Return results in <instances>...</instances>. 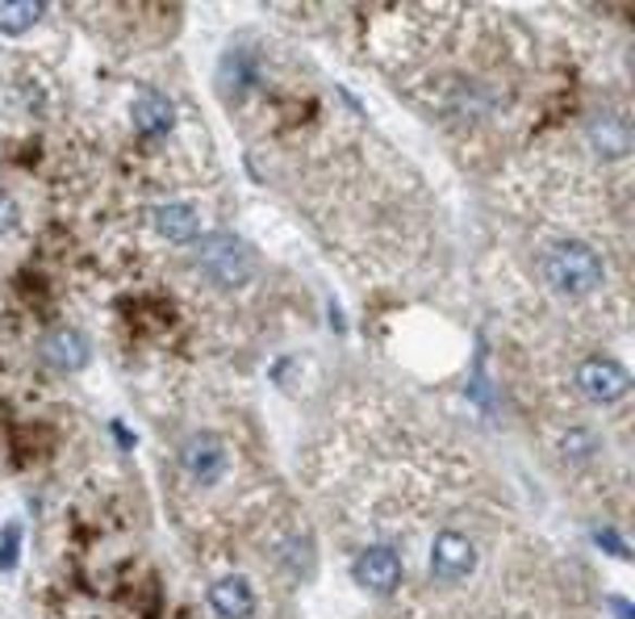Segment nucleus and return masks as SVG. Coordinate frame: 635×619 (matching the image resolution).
<instances>
[{
  "instance_id": "39448f33",
  "label": "nucleus",
  "mask_w": 635,
  "mask_h": 619,
  "mask_svg": "<svg viewBox=\"0 0 635 619\" xmlns=\"http://www.w3.org/2000/svg\"><path fill=\"white\" fill-rule=\"evenodd\" d=\"M476 569V548L469 536L460 532H439L435 536V548H431V573L439 582H464Z\"/></svg>"
},
{
  "instance_id": "2eb2a0df",
  "label": "nucleus",
  "mask_w": 635,
  "mask_h": 619,
  "mask_svg": "<svg viewBox=\"0 0 635 619\" xmlns=\"http://www.w3.org/2000/svg\"><path fill=\"white\" fill-rule=\"evenodd\" d=\"M13 222H17V206H13V197L0 193V231H9Z\"/></svg>"
},
{
  "instance_id": "1a4fd4ad",
  "label": "nucleus",
  "mask_w": 635,
  "mask_h": 619,
  "mask_svg": "<svg viewBox=\"0 0 635 619\" xmlns=\"http://www.w3.org/2000/svg\"><path fill=\"white\" fill-rule=\"evenodd\" d=\"M151 218H155V231L167 243H192L197 239V231H201V214H197V206H188V201L155 206V214Z\"/></svg>"
},
{
  "instance_id": "ddd939ff",
  "label": "nucleus",
  "mask_w": 635,
  "mask_h": 619,
  "mask_svg": "<svg viewBox=\"0 0 635 619\" xmlns=\"http://www.w3.org/2000/svg\"><path fill=\"white\" fill-rule=\"evenodd\" d=\"M17 553H22V528L9 523V528H4V540H0V573H9V569L17 566Z\"/></svg>"
},
{
  "instance_id": "0eeeda50",
  "label": "nucleus",
  "mask_w": 635,
  "mask_h": 619,
  "mask_svg": "<svg viewBox=\"0 0 635 619\" xmlns=\"http://www.w3.org/2000/svg\"><path fill=\"white\" fill-rule=\"evenodd\" d=\"M180 460H185V469L197 482L210 485V482H217L222 469H226V448H222L217 435H192L185 448H180Z\"/></svg>"
},
{
  "instance_id": "dca6fc26",
  "label": "nucleus",
  "mask_w": 635,
  "mask_h": 619,
  "mask_svg": "<svg viewBox=\"0 0 635 619\" xmlns=\"http://www.w3.org/2000/svg\"><path fill=\"white\" fill-rule=\"evenodd\" d=\"M594 540H598V544H607V548H614V557H627V544H623V540L614 536L610 528H607V532H598Z\"/></svg>"
},
{
  "instance_id": "4468645a",
  "label": "nucleus",
  "mask_w": 635,
  "mask_h": 619,
  "mask_svg": "<svg viewBox=\"0 0 635 619\" xmlns=\"http://www.w3.org/2000/svg\"><path fill=\"white\" fill-rule=\"evenodd\" d=\"M564 457H589V440H585L582 431L564 435Z\"/></svg>"
},
{
  "instance_id": "f3484780",
  "label": "nucleus",
  "mask_w": 635,
  "mask_h": 619,
  "mask_svg": "<svg viewBox=\"0 0 635 619\" xmlns=\"http://www.w3.org/2000/svg\"><path fill=\"white\" fill-rule=\"evenodd\" d=\"M610 607H614V611H619V619H632V607H627V603H623V598H610Z\"/></svg>"
},
{
  "instance_id": "f03ea898",
  "label": "nucleus",
  "mask_w": 635,
  "mask_h": 619,
  "mask_svg": "<svg viewBox=\"0 0 635 619\" xmlns=\"http://www.w3.org/2000/svg\"><path fill=\"white\" fill-rule=\"evenodd\" d=\"M197 269L206 272L217 289H238L256 276V251L235 235H210L197 247Z\"/></svg>"
},
{
  "instance_id": "9d476101",
  "label": "nucleus",
  "mask_w": 635,
  "mask_h": 619,
  "mask_svg": "<svg viewBox=\"0 0 635 619\" xmlns=\"http://www.w3.org/2000/svg\"><path fill=\"white\" fill-rule=\"evenodd\" d=\"M589 143H594L598 156H607V160H623L627 147H632L627 122H623L619 113H594V117H589Z\"/></svg>"
},
{
  "instance_id": "f257e3e1",
  "label": "nucleus",
  "mask_w": 635,
  "mask_h": 619,
  "mask_svg": "<svg viewBox=\"0 0 635 619\" xmlns=\"http://www.w3.org/2000/svg\"><path fill=\"white\" fill-rule=\"evenodd\" d=\"M544 281L560 297H585L602 285V260L598 251L582 239H564L548 247L544 256Z\"/></svg>"
},
{
  "instance_id": "423d86ee",
  "label": "nucleus",
  "mask_w": 635,
  "mask_h": 619,
  "mask_svg": "<svg viewBox=\"0 0 635 619\" xmlns=\"http://www.w3.org/2000/svg\"><path fill=\"white\" fill-rule=\"evenodd\" d=\"M88 356H92L88 335L76 331V326H54L51 335L42 339V360L59 373H79L88 364Z\"/></svg>"
},
{
  "instance_id": "f8f14e48",
  "label": "nucleus",
  "mask_w": 635,
  "mask_h": 619,
  "mask_svg": "<svg viewBox=\"0 0 635 619\" xmlns=\"http://www.w3.org/2000/svg\"><path fill=\"white\" fill-rule=\"evenodd\" d=\"M42 13V0H0V34H26Z\"/></svg>"
},
{
  "instance_id": "9b49d317",
  "label": "nucleus",
  "mask_w": 635,
  "mask_h": 619,
  "mask_svg": "<svg viewBox=\"0 0 635 619\" xmlns=\"http://www.w3.org/2000/svg\"><path fill=\"white\" fill-rule=\"evenodd\" d=\"M210 607L222 619H247L256 611V594L247 586V578H222L210 586Z\"/></svg>"
},
{
  "instance_id": "7ed1b4c3",
  "label": "nucleus",
  "mask_w": 635,
  "mask_h": 619,
  "mask_svg": "<svg viewBox=\"0 0 635 619\" xmlns=\"http://www.w3.org/2000/svg\"><path fill=\"white\" fill-rule=\"evenodd\" d=\"M577 385H582V394L589 403H619V398H627V389H632V373L619 364V360H610V356H589L582 360V369H577Z\"/></svg>"
},
{
  "instance_id": "20e7f679",
  "label": "nucleus",
  "mask_w": 635,
  "mask_h": 619,
  "mask_svg": "<svg viewBox=\"0 0 635 619\" xmlns=\"http://www.w3.org/2000/svg\"><path fill=\"white\" fill-rule=\"evenodd\" d=\"M356 586H364L369 594H394L401 586V557H397L389 544H372L356 557L351 566Z\"/></svg>"
},
{
  "instance_id": "6e6552de",
  "label": "nucleus",
  "mask_w": 635,
  "mask_h": 619,
  "mask_svg": "<svg viewBox=\"0 0 635 619\" xmlns=\"http://www.w3.org/2000/svg\"><path fill=\"white\" fill-rule=\"evenodd\" d=\"M172 126H176V106H172L163 92L147 88V92L134 101V131L147 138H159V135H167Z\"/></svg>"
}]
</instances>
